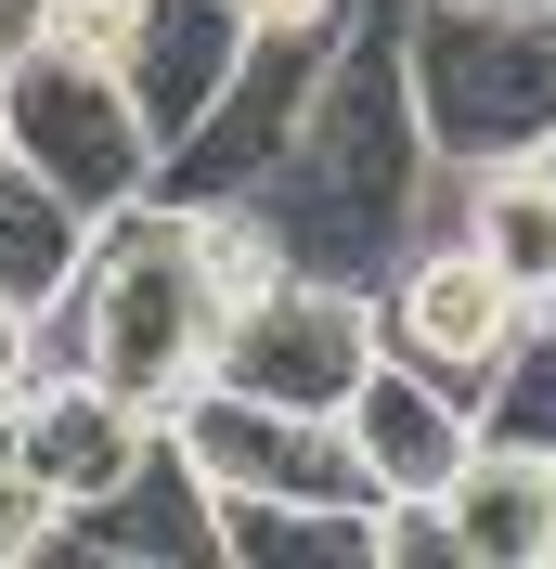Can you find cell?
I'll return each mask as SVG.
<instances>
[{
    "instance_id": "1",
    "label": "cell",
    "mask_w": 556,
    "mask_h": 569,
    "mask_svg": "<svg viewBox=\"0 0 556 569\" xmlns=\"http://www.w3.org/2000/svg\"><path fill=\"white\" fill-rule=\"evenodd\" d=\"M246 208H272L298 272H349V284H388L440 233V142H427L415 78H401V0H363L349 13L311 130L285 142V169Z\"/></svg>"
},
{
    "instance_id": "2",
    "label": "cell",
    "mask_w": 556,
    "mask_h": 569,
    "mask_svg": "<svg viewBox=\"0 0 556 569\" xmlns=\"http://www.w3.org/2000/svg\"><path fill=\"white\" fill-rule=\"evenodd\" d=\"M220 323L234 311H220L208 259H195V208L181 194H142V208H117L91 233L78 284L52 298V376L91 362V376H117L142 401H181V389L220 376Z\"/></svg>"
},
{
    "instance_id": "3",
    "label": "cell",
    "mask_w": 556,
    "mask_h": 569,
    "mask_svg": "<svg viewBox=\"0 0 556 569\" xmlns=\"http://www.w3.org/2000/svg\"><path fill=\"white\" fill-rule=\"evenodd\" d=\"M401 78H415V117H427V142L453 169L544 156V130H556V13L401 0Z\"/></svg>"
},
{
    "instance_id": "4",
    "label": "cell",
    "mask_w": 556,
    "mask_h": 569,
    "mask_svg": "<svg viewBox=\"0 0 556 569\" xmlns=\"http://www.w3.org/2000/svg\"><path fill=\"white\" fill-rule=\"evenodd\" d=\"M0 142H13L66 208H91V220L142 208L156 169H169V142H156V117L130 104V78L91 66V52H52V39L0 66Z\"/></svg>"
},
{
    "instance_id": "5",
    "label": "cell",
    "mask_w": 556,
    "mask_h": 569,
    "mask_svg": "<svg viewBox=\"0 0 556 569\" xmlns=\"http://www.w3.org/2000/svg\"><path fill=\"white\" fill-rule=\"evenodd\" d=\"M376 362H388V311L349 272H285L272 298H246L220 323V376L259 401H311V415H349V389Z\"/></svg>"
},
{
    "instance_id": "6",
    "label": "cell",
    "mask_w": 556,
    "mask_h": 569,
    "mask_svg": "<svg viewBox=\"0 0 556 569\" xmlns=\"http://www.w3.org/2000/svg\"><path fill=\"white\" fill-rule=\"evenodd\" d=\"M337 39H349V27H246L234 91H220V104H208V130H195L169 169H156V194H181V208H234V194H259V181L285 169V142L311 130Z\"/></svg>"
},
{
    "instance_id": "7",
    "label": "cell",
    "mask_w": 556,
    "mask_h": 569,
    "mask_svg": "<svg viewBox=\"0 0 556 569\" xmlns=\"http://www.w3.org/2000/svg\"><path fill=\"white\" fill-rule=\"evenodd\" d=\"M169 440L208 466V492H298V505H376V466L349 440V415H311V401H259L234 376L169 401Z\"/></svg>"
},
{
    "instance_id": "8",
    "label": "cell",
    "mask_w": 556,
    "mask_h": 569,
    "mask_svg": "<svg viewBox=\"0 0 556 569\" xmlns=\"http://www.w3.org/2000/svg\"><path fill=\"white\" fill-rule=\"evenodd\" d=\"M376 311H388V350H401V362H427V376H453L466 401H479L492 376H505V350L530 337V298L492 272L466 233H427V247L376 284Z\"/></svg>"
},
{
    "instance_id": "9",
    "label": "cell",
    "mask_w": 556,
    "mask_h": 569,
    "mask_svg": "<svg viewBox=\"0 0 556 569\" xmlns=\"http://www.w3.org/2000/svg\"><path fill=\"white\" fill-rule=\"evenodd\" d=\"M39 569H220V492H208V466L181 453V440H156L130 479H105L91 505L52 518V557H39Z\"/></svg>"
},
{
    "instance_id": "10",
    "label": "cell",
    "mask_w": 556,
    "mask_h": 569,
    "mask_svg": "<svg viewBox=\"0 0 556 569\" xmlns=\"http://www.w3.org/2000/svg\"><path fill=\"white\" fill-rule=\"evenodd\" d=\"M349 440H363V466H376V505L388 492H427V505H440L453 479H466V453L492 440V415L453 389V376H427V362L388 350L376 376L349 389Z\"/></svg>"
},
{
    "instance_id": "11",
    "label": "cell",
    "mask_w": 556,
    "mask_h": 569,
    "mask_svg": "<svg viewBox=\"0 0 556 569\" xmlns=\"http://www.w3.org/2000/svg\"><path fill=\"white\" fill-rule=\"evenodd\" d=\"M156 440H169V401L117 389V376H91V362H66V376L27 389V479L52 505H91L105 479H130Z\"/></svg>"
},
{
    "instance_id": "12",
    "label": "cell",
    "mask_w": 556,
    "mask_h": 569,
    "mask_svg": "<svg viewBox=\"0 0 556 569\" xmlns=\"http://www.w3.org/2000/svg\"><path fill=\"white\" fill-rule=\"evenodd\" d=\"M246 66V0H130V52H117V78H130V104L156 117V142H195L208 130V104L234 91Z\"/></svg>"
},
{
    "instance_id": "13",
    "label": "cell",
    "mask_w": 556,
    "mask_h": 569,
    "mask_svg": "<svg viewBox=\"0 0 556 569\" xmlns=\"http://www.w3.org/2000/svg\"><path fill=\"white\" fill-rule=\"evenodd\" d=\"M440 233H466L530 311H556V181H544V156H505V169H453L440 156Z\"/></svg>"
},
{
    "instance_id": "14",
    "label": "cell",
    "mask_w": 556,
    "mask_h": 569,
    "mask_svg": "<svg viewBox=\"0 0 556 569\" xmlns=\"http://www.w3.org/2000/svg\"><path fill=\"white\" fill-rule=\"evenodd\" d=\"M440 505H453V557L466 569H556V453L479 440Z\"/></svg>"
},
{
    "instance_id": "15",
    "label": "cell",
    "mask_w": 556,
    "mask_h": 569,
    "mask_svg": "<svg viewBox=\"0 0 556 569\" xmlns=\"http://www.w3.org/2000/svg\"><path fill=\"white\" fill-rule=\"evenodd\" d=\"M234 569H376V505H298V492H220Z\"/></svg>"
},
{
    "instance_id": "16",
    "label": "cell",
    "mask_w": 556,
    "mask_h": 569,
    "mask_svg": "<svg viewBox=\"0 0 556 569\" xmlns=\"http://www.w3.org/2000/svg\"><path fill=\"white\" fill-rule=\"evenodd\" d=\"M91 233H105V220L66 208V194L0 142V298H66L78 259H91Z\"/></svg>"
},
{
    "instance_id": "17",
    "label": "cell",
    "mask_w": 556,
    "mask_h": 569,
    "mask_svg": "<svg viewBox=\"0 0 556 569\" xmlns=\"http://www.w3.org/2000/svg\"><path fill=\"white\" fill-rule=\"evenodd\" d=\"M492 440H530V453H556V311H530V337L505 350V376L479 389Z\"/></svg>"
},
{
    "instance_id": "18",
    "label": "cell",
    "mask_w": 556,
    "mask_h": 569,
    "mask_svg": "<svg viewBox=\"0 0 556 569\" xmlns=\"http://www.w3.org/2000/svg\"><path fill=\"white\" fill-rule=\"evenodd\" d=\"M52 518H66V505L27 479V401H0V569H39V557H52Z\"/></svg>"
},
{
    "instance_id": "19",
    "label": "cell",
    "mask_w": 556,
    "mask_h": 569,
    "mask_svg": "<svg viewBox=\"0 0 556 569\" xmlns=\"http://www.w3.org/2000/svg\"><path fill=\"white\" fill-rule=\"evenodd\" d=\"M52 376V298H0V401H27Z\"/></svg>"
},
{
    "instance_id": "20",
    "label": "cell",
    "mask_w": 556,
    "mask_h": 569,
    "mask_svg": "<svg viewBox=\"0 0 556 569\" xmlns=\"http://www.w3.org/2000/svg\"><path fill=\"white\" fill-rule=\"evenodd\" d=\"M505 13H556V0H505Z\"/></svg>"
},
{
    "instance_id": "21",
    "label": "cell",
    "mask_w": 556,
    "mask_h": 569,
    "mask_svg": "<svg viewBox=\"0 0 556 569\" xmlns=\"http://www.w3.org/2000/svg\"><path fill=\"white\" fill-rule=\"evenodd\" d=\"M544 181H556V130H544Z\"/></svg>"
}]
</instances>
